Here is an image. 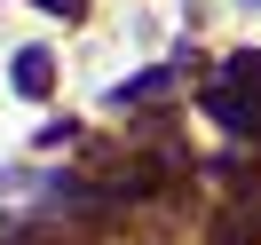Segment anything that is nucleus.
<instances>
[{
    "label": "nucleus",
    "instance_id": "f257e3e1",
    "mask_svg": "<svg viewBox=\"0 0 261 245\" xmlns=\"http://www.w3.org/2000/svg\"><path fill=\"white\" fill-rule=\"evenodd\" d=\"M16 87H24V95H48V87H56V64H48L40 48H24V56H16Z\"/></svg>",
    "mask_w": 261,
    "mask_h": 245
},
{
    "label": "nucleus",
    "instance_id": "f03ea898",
    "mask_svg": "<svg viewBox=\"0 0 261 245\" xmlns=\"http://www.w3.org/2000/svg\"><path fill=\"white\" fill-rule=\"evenodd\" d=\"M40 8H48V16H80L87 0H40Z\"/></svg>",
    "mask_w": 261,
    "mask_h": 245
}]
</instances>
